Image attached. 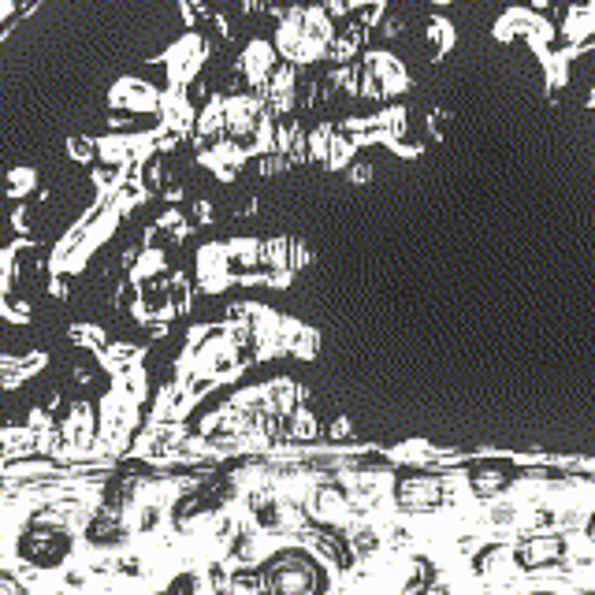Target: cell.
<instances>
[{
  "mask_svg": "<svg viewBox=\"0 0 595 595\" xmlns=\"http://www.w3.org/2000/svg\"><path fill=\"white\" fill-rule=\"evenodd\" d=\"M566 555V536H529L517 547V566L521 569H547L558 566Z\"/></svg>",
  "mask_w": 595,
  "mask_h": 595,
  "instance_id": "3",
  "label": "cell"
},
{
  "mask_svg": "<svg viewBox=\"0 0 595 595\" xmlns=\"http://www.w3.org/2000/svg\"><path fill=\"white\" fill-rule=\"evenodd\" d=\"M160 595H198V577H190V573H179V577H175V581L168 584V588H164Z\"/></svg>",
  "mask_w": 595,
  "mask_h": 595,
  "instance_id": "6",
  "label": "cell"
},
{
  "mask_svg": "<svg viewBox=\"0 0 595 595\" xmlns=\"http://www.w3.org/2000/svg\"><path fill=\"white\" fill-rule=\"evenodd\" d=\"M588 108H595V86H592V93H588Z\"/></svg>",
  "mask_w": 595,
  "mask_h": 595,
  "instance_id": "8",
  "label": "cell"
},
{
  "mask_svg": "<svg viewBox=\"0 0 595 595\" xmlns=\"http://www.w3.org/2000/svg\"><path fill=\"white\" fill-rule=\"evenodd\" d=\"M71 547H75V536L64 529V525H56V521H30L23 525L19 532V540H15V551L19 558L27 562V566H38V569H56L64 566L67 555H71Z\"/></svg>",
  "mask_w": 595,
  "mask_h": 595,
  "instance_id": "2",
  "label": "cell"
},
{
  "mask_svg": "<svg viewBox=\"0 0 595 595\" xmlns=\"http://www.w3.org/2000/svg\"><path fill=\"white\" fill-rule=\"evenodd\" d=\"M532 4H536V8H540V4H547V0H532Z\"/></svg>",
  "mask_w": 595,
  "mask_h": 595,
  "instance_id": "10",
  "label": "cell"
},
{
  "mask_svg": "<svg viewBox=\"0 0 595 595\" xmlns=\"http://www.w3.org/2000/svg\"><path fill=\"white\" fill-rule=\"evenodd\" d=\"M331 573L309 547H279L257 569L261 595H328Z\"/></svg>",
  "mask_w": 595,
  "mask_h": 595,
  "instance_id": "1",
  "label": "cell"
},
{
  "mask_svg": "<svg viewBox=\"0 0 595 595\" xmlns=\"http://www.w3.org/2000/svg\"><path fill=\"white\" fill-rule=\"evenodd\" d=\"M398 499L410 510H432L439 503V484L432 476H410L398 484Z\"/></svg>",
  "mask_w": 595,
  "mask_h": 595,
  "instance_id": "4",
  "label": "cell"
},
{
  "mask_svg": "<svg viewBox=\"0 0 595 595\" xmlns=\"http://www.w3.org/2000/svg\"><path fill=\"white\" fill-rule=\"evenodd\" d=\"M584 540L592 543V551H595V510L588 514V521H584Z\"/></svg>",
  "mask_w": 595,
  "mask_h": 595,
  "instance_id": "7",
  "label": "cell"
},
{
  "mask_svg": "<svg viewBox=\"0 0 595 595\" xmlns=\"http://www.w3.org/2000/svg\"><path fill=\"white\" fill-rule=\"evenodd\" d=\"M454 27H450V19H432L428 23V41H432V53L436 56H447L454 49Z\"/></svg>",
  "mask_w": 595,
  "mask_h": 595,
  "instance_id": "5",
  "label": "cell"
},
{
  "mask_svg": "<svg viewBox=\"0 0 595 595\" xmlns=\"http://www.w3.org/2000/svg\"><path fill=\"white\" fill-rule=\"evenodd\" d=\"M432 4H439V8H447V4H454V0H432Z\"/></svg>",
  "mask_w": 595,
  "mask_h": 595,
  "instance_id": "9",
  "label": "cell"
}]
</instances>
